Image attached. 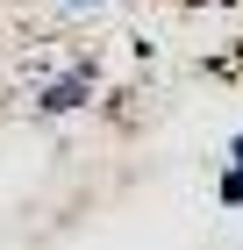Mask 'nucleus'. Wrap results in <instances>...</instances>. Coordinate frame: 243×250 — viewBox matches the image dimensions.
<instances>
[{"label": "nucleus", "mask_w": 243, "mask_h": 250, "mask_svg": "<svg viewBox=\"0 0 243 250\" xmlns=\"http://www.w3.org/2000/svg\"><path fill=\"white\" fill-rule=\"evenodd\" d=\"M93 100V64H72L65 79H50L36 93V115H72V107H86Z\"/></svg>", "instance_id": "nucleus-1"}, {"label": "nucleus", "mask_w": 243, "mask_h": 250, "mask_svg": "<svg viewBox=\"0 0 243 250\" xmlns=\"http://www.w3.org/2000/svg\"><path fill=\"white\" fill-rule=\"evenodd\" d=\"M222 208H243V165H236V172H222Z\"/></svg>", "instance_id": "nucleus-2"}, {"label": "nucleus", "mask_w": 243, "mask_h": 250, "mask_svg": "<svg viewBox=\"0 0 243 250\" xmlns=\"http://www.w3.org/2000/svg\"><path fill=\"white\" fill-rule=\"evenodd\" d=\"M57 7H65V15H100L108 0H57Z\"/></svg>", "instance_id": "nucleus-3"}, {"label": "nucleus", "mask_w": 243, "mask_h": 250, "mask_svg": "<svg viewBox=\"0 0 243 250\" xmlns=\"http://www.w3.org/2000/svg\"><path fill=\"white\" fill-rule=\"evenodd\" d=\"M236 157H243V136H236Z\"/></svg>", "instance_id": "nucleus-4"}]
</instances>
